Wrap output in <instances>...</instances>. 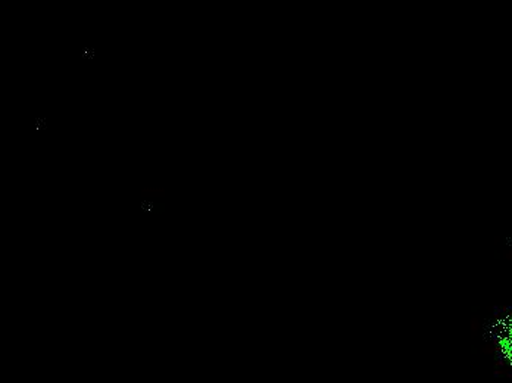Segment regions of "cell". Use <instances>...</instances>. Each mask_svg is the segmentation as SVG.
Wrapping results in <instances>:
<instances>
[{
    "label": "cell",
    "mask_w": 512,
    "mask_h": 383,
    "mask_svg": "<svg viewBox=\"0 0 512 383\" xmlns=\"http://www.w3.org/2000/svg\"><path fill=\"white\" fill-rule=\"evenodd\" d=\"M83 58L90 59V61H92V59L95 58V49H92V48L84 49Z\"/></svg>",
    "instance_id": "obj_3"
},
{
    "label": "cell",
    "mask_w": 512,
    "mask_h": 383,
    "mask_svg": "<svg viewBox=\"0 0 512 383\" xmlns=\"http://www.w3.org/2000/svg\"><path fill=\"white\" fill-rule=\"evenodd\" d=\"M152 207H154V204H152V202H149V201H143V202H142V208H143V210H145V211H151V210H152Z\"/></svg>",
    "instance_id": "obj_4"
},
{
    "label": "cell",
    "mask_w": 512,
    "mask_h": 383,
    "mask_svg": "<svg viewBox=\"0 0 512 383\" xmlns=\"http://www.w3.org/2000/svg\"><path fill=\"white\" fill-rule=\"evenodd\" d=\"M37 123V132H40V130H46L48 129V124H46V118H36Z\"/></svg>",
    "instance_id": "obj_2"
},
{
    "label": "cell",
    "mask_w": 512,
    "mask_h": 383,
    "mask_svg": "<svg viewBox=\"0 0 512 383\" xmlns=\"http://www.w3.org/2000/svg\"><path fill=\"white\" fill-rule=\"evenodd\" d=\"M501 347L505 356H507L508 360L512 363V319L508 325H505L504 330H502Z\"/></svg>",
    "instance_id": "obj_1"
}]
</instances>
